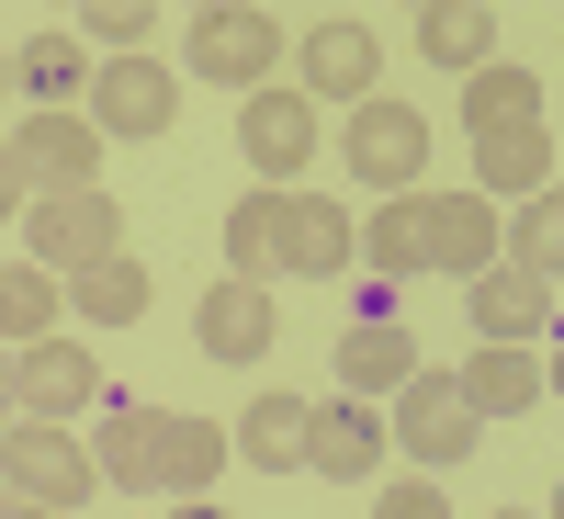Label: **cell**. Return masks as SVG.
<instances>
[{
	"instance_id": "obj_15",
	"label": "cell",
	"mask_w": 564,
	"mask_h": 519,
	"mask_svg": "<svg viewBox=\"0 0 564 519\" xmlns=\"http://www.w3.org/2000/svg\"><path fill=\"white\" fill-rule=\"evenodd\" d=\"M238 452L260 463V475H294V463H316V407H305V396H249Z\"/></svg>"
},
{
	"instance_id": "obj_30",
	"label": "cell",
	"mask_w": 564,
	"mask_h": 519,
	"mask_svg": "<svg viewBox=\"0 0 564 519\" xmlns=\"http://www.w3.org/2000/svg\"><path fill=\"white\" fill-rule=\"evenodd\" d=\"M148 23H159L148 0H90V34H102L113 57H148Z\"/></svg>"
},
{
	"instance_id": "obj_17",
	"label": "cell",
	"mask_w": 564,
	"mask_h": 519,
	"mask_svg": "<svg viewBox=\"0 0 564 519\" xmlns=\"http://www.w3.org/2000/svg\"><path fill=\"white\" fill-rule=\"evenodd\" d=\"M417 385V339H406V327H350V339H339V396H406Z\"/></svg>"
},
{
	"instance_id": "obj_2",
	"label": "cell",
	"mask_w": 564,
	"mask_h": 519,
	"mask_svg": "<svg viewBox=\"0 0 564 519\" xmlns=\"http://www.w3.org/2000/svg\"><path fill=\"white\" fill-rule=\"evenodd\" d=\"M23 249L45 271H102V260H124V215H113V193H45L23 215Z\"/></svg>"
},
{
	"instance_id": "obj_11",
	"label": "cell",
	"mask_w": 564,
	"mask_h": 519,
	"mask_svg": "<svg viewBox=\"0 0 564 519\" xmlns=\"http://www.w3.org/2000/svg\"><path fill=\"white\" fill-rule=\"evenodd\" d=\"M430 249H441V193H395L384 215L361 226V260H372V282H406V271H430Z\"/></svg>"
},
{
	"instance_id": "obj_18",
	"label": "cell",
	"mask_w": 564,
	"mask_h": 519,
	"mask_svg": "<svg viewBox=\"0 0 564 519\" xmlns=\"http://www.w3.org/2000/svg\"><path fill=\"white\" fill-rule=\"evenodd\" d=\"M463 396H475V418H520V407H542L553 385H542V361H531L520 339H486L475 361H463Z\"/></svg>"
},
{
	"instance_id": "obj_32",
	"label": "cell",
	"mask_w": 564,
	"mask_h": 519,
	"mask_svg": "<svg viewBox=\"0 0 564 519\" xmlns=\"http://www.w3.org/2000/svg\"><path fill=\"white\" fill-rule=\"evenodd\" d=\"M181 519H226V508H215V497H181Z\"/></svg>"
},
{
	"instance_id": "obj_24",
	"label": "cell",
	"mask_w": 564,
	"mask_h": 519,
	"mask_svg": "<svg viewBox=\"0 0 564 519\" xmlns=\"http://www.w3.org/2000/svg\"><path fill=\"white\" fill-rule=\"evenodd\" d=\"M361 260V238H350V215L327 204V193H294V282H339Z\"/></svg>"
},
{
	"instance_id": "obj_35",
	"label": "cell",
	"mask_w": 564,
	"mask_h": 519,
	"mask_svg": "<svg viewBox=\"0 0 564 519\" xmlns=\"http://www.w3.org/2000/svg\"><path fill=\"white\" fill-rule=\"evenodd\" d=\"M497 519H531V508H497Z\"/></svg>"
},
{
	"instance_id": "obj_8",
	"label": "cell",
	"mask_w": 564,
	"mask_h": 519,
	"mask_svg": "<svg viewBox=\"0 0 564 519\" xmlns=\"http://www.w3.org/2000/svg\"><path fill=\"white\" fill-rule=\"evenodd\" d=\"M90 396H102V361H90L79 339L12 350V418H68V407H90Z\"/></svg>"
},
{
	"instance_id": "obj_9",
	"label": "cell",
	"mask_w": 564,
	"mask_h": 519,
	"mask_svg": "<svg viewBox=\"0 0 564 519\" xmlns=\"http://www.w3.org/2000/svg\"><path fill=\"white\" fill-rule=\"evenodd\" d=\"M193 68L226 90H260V68H282V23L271 12H193Z\"/></svg>"
},
{
	"instance_id": "obj_31",
	"label": "cell",
	"mask_w": 564,
	"mask_h": 519,
	"mask_svg": "<svg viewBox=\"0 0 564 519\" xmlns=\"http://www.w3.org/2000/svg\"><path fill=\"white\" fill-rule=\"evenodd\" d=\"M384 519H452V497H441V486H417V475H406V486H384Z\"/></svg>"
},
{
	"instance_id": "obj_29",
	"label": "cell",
	"mask_w": 564,
	"mask_h": 519,
	"mask_svg": "<svg viewBox=\"0 0 564 519\" xmlns=\"http://www.w3.org/2000/svg\"><path fill=\"white\" fill-rule=\"evenodd\" d=\"M79 316H90V327H135V316H148V271H135V260L79 271Z\"/></svg>"
},
{
	"instance_id": "obj_34",
	"label": "cell",
	"mask_w": 564,
	"mask_h": 519,
	"mask_svg": "<svg viewBox=\"0 0 564 519\" xmlns=\"http://www.w3.org/2000/svg\"><path fill=\"white\" fill-rule=\"evenodd\" d=\"M542 385H553V396H564V350H553V361H542Z\"/></svg>"
},
{
	"instance_id": "obj_4",
	"label": "cell",
	"mask_w": 564,
	"mask_h": 519,
	"mask_svg": "<svg viewBox=\"0 0 564 519\" xmlns=\"http://www.w3.org/2000/svg\"><path fill=\"white\" fill-rule=\"evenodd\" d=\"M0 463H12V497H45V508H79L90 486H102V452H79L68 430H45V418H12Z\"/></svg>"
},
{
	"instance_id": "obj_26",
	"label": "cell",
	"mask_w": 564,
	"mask_h": 519,
	"mask_svg": "<svg viewBox=\"0 0 564 519\" xmlns=\"http://www.w3.org/2000/svg\"><path fill=\"white\" fill-rule=\"evenodd\" d=\"M102 475H113V486H159V407H113V430H102Z\"/></svg>"
},
{
	"instance_id": "obj_1",
	"label": "cell",
	"mask_w": 564,
	"mask_h": 519,
	"mask_svg": "<svg viewBox=\"0 0 564 519\" xmlns=\"http://www.w3.org/2000/svg\"><path fill=\"white\" fill-rule=\"evenodd\" d=\"M102 148H113V136L90 125V113H23L12 148H0V204L23 215V193H34V204H45V193H102V181H90Z\"/></svg>"
},
{
	"instance_id": "obj_22",
	"label": "cell",
	"mask_w": 564,
	"mask_h": 519,
	"mask_svg": "<svg viewBox=\"0 0 564 519\" xmlns=\"http://www.w3.org/2000/svg\"><path fill=\"white\" fill-rule=\"evenodd\" d=\"M553 159L564 148H553L542 125L531 136H475V193H520L531 204V193H553Z\"/></svg>"
},
{
	"instance_id": "obj_36",
	"label": "cell",
	"mask_w": 564,
	"mask_h": 519,
	"mask_svg": "<svg viewBox=\"0 0 564 519\" xmlns=\"http://www.w3.org/2000/svg\"><path fill=\"white\" fill-rule=\"evenodd\" d=\"M553 519H564V497H553Z\"/></svg>"
},
{
	"instance_id": "obj_20",
	"label": "cell",
	"mask_w": 564,
	"mask_h": 519,
	"mask_svg": "<svg viewBox=\"0 0 564 519\" xmlns=\"http://www.w3.org/2000/svg\"><path fill=\"white\" fill-rule=\"evenodd\" d=\"M372 463H384V418H372L361 396H339V407H316V475H339V486H361Z\"/></svg>"
},
{
	"instance_id": "obj_12",
	"label": "cell",
	"mask_w": 564,
	"mask_h": 519,
	"mask_svg": "<svg viewBox=\"0 0 564 519\" xmlns=\"http://www.w3.org/2000/svg\"><path fill=\"white\" fill-rule=\"evenodd\" d=\"M226 282H282L294 271V193H249L238 215H226Z\"/></svg>"
},
{
	"instance_id": "obj_3",
	"label": "cell",
	"mask_w": 564,
	"mask_h": 519,
	"mask_svg": "<svg viewBox=\"0 0 564 519\" xmlns=\"http://www.w3.org/2000/svg\"><path fill=\"white\" fill-rule=\"evenodd\" d=\"M350 170L372 181V193H417V170H430V113L417 102H361L350 113Z\"/></svg>"
},
{
	"instance_id": "obj_19",
	"label": "cell",
	"mask_w": 564,
	"mask_h": 519,
	"mask_svg": "<svg viewBox=\"0 0 564 519\" xmlns=\"http://www.w3.org/2000/svg\"><path fill=\"white\" fill-rule=\"evenodd\" d=\"M226 452H238V430H215V418H159V497H204Z\"/></svg>"
},
{
	"instance_id": "obj_33",
	"label": "cell",
	"mask_w": 564,
	"mask_h": 519,
	"mask_svg": "<svg viewBox=\"0 0 564 519\" xmlns=\"http://www.w3.org/2000/svg\"><path fill=\"white\" fill-rule=\"evenodd\" d=\"M12 519H57V508H45V497H12Z\"/></svg>"
},
{
	"instance_id": "obj_7",
	"label": "cell",
	"mask_w": 564,
	"mask_h": 519,
	"mask_svg": "<svg viewBox=\"0 0 564 519\" xmlns=\"http://www.w3.org/2000/svg\"><path fill=\"white\" fill-rule=\"evenodd\" d=\"M395 441L417 463H463L475 452V396H463V372H417V385L395 396Z\"/></svg>"
},
{
	"instance_id": "obj_21",
	"label": "cell",
	"mask_w": 564,
	"mask_h": 519,
	"mask_svg": "<svg viewBox=\"0 0 564 519\" xmlns=\"http://www.w3.org/2000/svg\"><path fill=\"white\" fill-rule=\"evenodd\" d=\"M417 45L475 79V68H497V12H486V0H430V12H417Z\"/></svg>"
},
{
	"instance_id": "obj_23",
	"label": "cell",
	"mask_w": 564,
	"mask_h": 519,
	"mask_svg": "<svg viewBox=\"0 0 564 519\" xmlns=\"http://www.w3.org/2000/svg\"><path fill=\"white\" fill-rule=\"evenodd\" d=\"M463 125L475 136H531L542 125V79L531 68H475L463 79Z\"/></svg>"
},
{
	"instance_id": "obj_14",
	"label": "cell",
	"mask_w": 564,
	"mask_h": 519,
	"mask_svg": "<svg viewBox=\"0 0 564 519\" xmlns=\"http://www.w3.org/2000/svg\"><path fill=\"white\" fill-rule=\"evenodd\" d=\"M475 327H486V339H553V282L520 271V260H497L475 282Z\"/></svg>"
},
{
	"instance_id": "obj_28",
	"label": "cell",
	"mask_w": 564,
	"mask_h": 519,
	"mask_svg": "<svg viewBox=\"0 0 564 519\" xmlns=\"http://www.w3.org/2000/svg\"><path fill=\"white\" fill-rule=\"evenodd\" d=\"M508 260H520V271H542V282L564 271V181L520 204V226H508Z\"/></svg>"
},
{
	"instance_id": "obj_27",
	"label": "cell",
	"mask_w": 564,
	"mask_h": 519,
	"mask_svg": "<svg viewBox=\"0 0 564 519\" xmlns=\"http://www.w3.org/2000/svg\"><path fill=\"white\" fill-rule=\"evenodd\" d=\"M12 68H23V90H34V102H68L79 79H102V68L79 57V34H23V57H12Z\"/></svg>"
},
{
	"instance_id": "obj_10",
	"label": "cell",
	"mask_w": 564,
	"mask_h": 519,
	"mask_svg": "<svg viewBox=\"0 0 564 519\" xmlns=\"http://www.w3.org/2000/svg\"><path fill=\"white\" fill-rule=\"evenodd\" d=\"M193 339H204L215 361H260V350L282 339V316H271V282H215V294L193 305Z\"/></svg>"
},
{
	"instance_id": "obj_16",
	"label": "cell",
	"mask_w": 564,
	"mask_h": 519,
	"mask_svg": "<svg viewBox=\"0 0 564 519\" xmlns=\"http://www.w3.org/2000/svg\"><path fill=\"white\" fill-rule=\"evenodd\" d=\"M497 249H508L497 204H486V193H441V249H430V271H452V282H486V271H497Z\"/></svg>"
},
{
	"instance_id": "obj_25",
	"label": "cell",
	"mask_w": 564,
	"mask_h": 519,
	"mask_svg": "<svg viewBox=\"0 0 564 519\" xmlns=\"http://www.w3.org/2000/svg\"><path fill=\"white\" fill-rule=\"evenodd\" d=\"M0 327H12L23 350L57 327V271H45V260H12V271H0Z\"/></svg>"
},
{
	"instance_id": "obj_13",
	"label": "cell",
	"mask_w": 564,
	"mask_h": 519,
	"mask_svg": "<svg viewBox=\"0 0 564 519\" xmlns=\"http://www.w3.org/2000/svg\"><path fill=\"white\" fill-rule=\"evenodd\" d=\"M372 68H384V57H372V34L361 23H316L305 34V102H372Z\"/></svg>"
},
{
	"instance_id": "obj_5",
	"label": "cell",
	"mask_w": 564,
	"mask_h": 519,
	"mask_svg": "<svg viewBox=\"0 0 564 519\" xmlns=\"http://www.w3.org/2000/svg\"><path fill=\"white\" fill-rule=\"evenodd\" d=\"M238 148L260 170V193H282V181L316 159V102H305V90H249V102H238Z\"/></svg>"
},
{
	"instance_id": "obj_6",
	"label": "cell",
	"mask_w": 564,
	"mask_h": 519,
	"mask_svg": "<svg viewBox=\"0 0 564 519\" xmlns=\"http://www.w3.org/2000/svg\"><path fill=\"white\" fill-rule=\"evenodd\" d=\"M170 113H181V68H159V57H113L90 79V125L102 136H170Z\"/></svg>"
}]
</instances>
